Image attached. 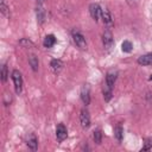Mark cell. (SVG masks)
I'll use <instances>...</instances> for the list:
<instances>
[{
    "label": "cell",
    "instance_id": "cell-1",
    "mask_svg": "<svg viewBox=\"0 0 152 152\" xmlns=\"http://www.w3.org/2000/svg\"><path fill=\"white\" fill-rule=\"evenodd\" d=\"M11 76H12V81H13V84H14V90L19 95L21 93V90H23V76H21L20 71L17 70V69H14L12 71Z\"/></svg>",
    "mask_w": 152,
    "mask_h": 152
},
{
    "label": "cell",
    "instance_id": "cell-2",
    "mask_svg": "<svg viewBox=\"0 0 152 152\" xmlns=\"http://www.w3.org/2000/svg\"><path fill=\"white\" fill-rule=\"evenodd\" d=\"M102 43H103V46L107 51H109L112 48H113V44H114V38H113V33L109 28H106L102 33Z\"/></svg>",
    "mask_w": 152,
    "mask_h": 152
},
{
    "label": "cell",
    "instance_id": "cell-3",
    "mask_svg": "<svg viewBox=\"0 0 152 152\" xmlns=\"http://www.w3.org/2000/svg\"><path fill=\"white\" fill-rule=\"evenodd\" d=\"M71 34H72V40L76 44V46L80 48L81 50H86L87 49V42H86L84 36L78 31H72Z\"/></svg>",
    "mask_w": 152,
    "mask_h": 152
},
{
    "label": "cell",
    "instance_id": "cell-4",
    "mask_svg": "<svg viewBox=\"0 0 152 152\" xmlns=\"http://www.w3.org/2000/svg\"><path fill=\"white\" fill-rule=\"evenodd\" d=\"M80 122H81L82 128H84V129H87L90 126V115H89L88 109H86V108L81 109V112H80Z\"/></svg>",
    "mask_w": 152,
    "mask_h": 152
},
{
    "label": "cell",
    "instance_id": "cell-5",
    "mask_svg": "<svg viewBox=\"0 0 152 152\" xmlns=\"http://www.w3.org/2000/svg\"><path fill=\"white\" fill-rule=\"evenodd\" d=\"M101 11H102V8L100 7L99 4L93 2L89 5V13H90V17L93 18V20L99 21L100 17H101Z\"/></svg>",
    "mask_w": 152,
    "mask_h": 152
},
{
    "label": "cell",
    "instance_id": "cell-6",
    "mask_svg": "<svg viewBox=\"0 0 152 152\" xmlns=\"http://www.w3.org/2000/svg\"><path fill=\"white\" fill-rule=\"evenodd\" d=\"M68 138V129L63 124H58L56 127V139L62 142Z\"/></svg>",
    "mask_w": 152,
    "mask_h": 152
},
{
    "label": "cell",
    "instance_id": "cell-7",
    "mask_svg": "<svg viewBox=\"0 0 152 152\" xmlns=\"http://www.w3.org/2000/svg\"><path fill=\"white\" fill-rule=\"evenodd\" d=\"M80 96H81L82 102H83L86 106H88V104L90 103V87H89V84H83V86H82Z\"/></svg>",
    "mask_w": 152,
    "mask_h": 152
},
{
    "label": "cell",
    "instance_id": "cell-8",
    "mask_svg": "<svg viewBox=\"0 0 152 152\" xmlns=\"http://www.w3.org/2000/svg\"><path fill=\"white\" fill-rule=\"evenodd\" d=\"M101 18H102V21H103L104 25H107V26H112L113 25V17H112V14H110L108 8H102Z\"/></svg>",
    "mask_w": 152,
    "mask_h": 152
},
{
    "label": "cell",
    "instance_id": "cell-9",
    "mask_svg": "<svg viewBox=\"0 0 152 152\" xmlns=\"http://www.w3.org/2000/svg\"><path fill=\"white\" fill-rule=\"evenodd\" d=\"M137 62H138V64H140V65H142V66L152 65V52L141 55L140 57H138Z\"/></svg>",
    "mask_w": 152,
    "mask_h": 152
},
{
    "label": "cell",
    "instance_id": "cell-10",
    "mask_svg": "<svg viewBox=\"0 0 152 152\" xmlns=\"http://www.w3.org/2000/svg\"><path fill=\"white\" fill-rule=\"evenodd\" d=\"M26 145H27V147H28L30 150H32V151H36V150H37V147H38V139H37V137H36L33 133H31V134L27 137V139H26Z\"/></svg>",
    "mask_w": 152,
    "mask_h": 152
},
{
    "label": "cell",
    "instance_id": "cell-11",
    "mask_svg": "<svg viewBox=\"0 0 152 152\" xmlns=\"http://www.w3.org/2000/svg\"><path fill=\"white\" fill-rule=\"evenodd\" d=\"M36 15H37V21L38 24H43L45 21V18H46V13H45V10L43 8V6H37L36 8Z\"/></svg>",
    "mask_w": 152,
    "mask_h": 152
},
{
    "label": "cell",
    "instance_id": "cell-12",
    "mask_svg": "<svg viewBox=\"0 0 152 152\" xmlns=\"http://www.w3.org/2000/svg\"><path fill=\"white\" fill-rule=\"evenodd\" d=\"M50 66H51V69H52L55 72H58V71H61V70L63 69L64 63H63L61 59H58V58H53V59H51V62H50Z\"/></svg>",
    "mask_w": 152,
    "mask_h": 152
},
{
    "label": "cell",
    "instance_id": "cell-13",
    "mask_svg": "<svg viewBox=\"0 0 152 152\" xmlns=\"http://www.w3.org/2000/svg\"><path fill=\"white\" fill-rule=\"evenodd\" d=\"M116 77H118V76H116V72L109 71V72H107V75H106V81H104V83H106L107 86H109L110 88H113L114 84H115Z\"/></svg>",
    "mask_w": 152,
    "mask_h": 152
},
{
    "label": "cell",
    "instance_id": "cell-14",
    "mask_svg": "<svg viewBox=\"0 0 152 152\" xmlns=\"http://www.w3.org/2000/svg\"><path fill=\"white\" fill-rule=\"evenodd\" d=\"M55 44H56V37H55L53 34H46L45 38H44V40H43V45H44L45 48L50 49V48H52Z\"/></svg>",
    "mask_w": 152,
    "mask_h": 152
},
{
    "label": "cell",
    "instance_id": "cell-15",
    "mask_svg": "<svg viewBox=\"0 0 152 152\" xmlns=\"http://www.w3.org/2000/svg\"><path fill=\"white\" fill-rule=\"evenodd\" d=\"M102 94H103V99H104L106 102L110 101L112 95H113V88H110L109 86H107V84L104 83L103 87H102Z\"/></svg>",
    "mask_w": 152,
    "mask_h": 152
},
{
    "label": "cell",
    "instance_id": "cell-16",
    "mask_svg": "<svg viewBox=\"0 0 152 152\" xmlns=\"http://www.w3.org/2000/svg\"><path fill=\"white\" fill-rule=\"evenodd\" d=\"M28 64L31 66V69L33 71H38V66H39V61H38V57L36 55H30L28 56Z\"/></svg>",
    "mask_w": 152,
    "mask_h": 152
},
{
    "label": "cell",
    "instance_id": "cell-17",
    "mask_svg": "<svg viewBox=\"0 0 152 152\" xmlns=\"http://www.w3.org/2000/svg\"><path fill=\"white\" fill-rule=\"evenodd\" d=\"M114 135H115V138H116V140L119 142L122 141V139H124V128H122L121 125H116L115 126V128H114Z\"/></svg>",
    "mask_w": 152,
    "mask_h": 152
},
{
    "label": "cell",
    "instance_id": "cell-18",
    "mask_svg": "<svg viewBox=\"0 0 152 152\" xmlns=\"http://www.w3.org/2000/svg\"><path fill=\"white\" fill-rule=\"evenodd\" d=\"M121 50H122V52H126V53H128V52H131L132 50H133V44H132V42H129V40H124L122 43H121Z\"/></svg>",
    "mask_w": 152,
    "mask_h": 152
},
{
    "label": "cell",
    "instance_id": "cell-19",
    "mask_svg": "<svg viewBox=\"0 0 152 152\" xmlns=\"http://www.w3.org/2000/svg\"><path fill=\"white\" fill-rule=\"evenodd\" d=\"M93 139H94V142L95 144L101 145V142H102V132H101V129H95L94 131Z\"/></svg>",
    "mask_w": 152,
    "mask_h": 152
},
{
    "label": "cell",
    "instance_id": "cell-20",
    "mask_svg": "<svg viewBox=\"0 0 152 152\" xmlns=\"http://www.w3.org/2000/svg\"><path fill=\"white\" fill-rule=\"evenodd\" d=\"M8 77V71H7V64H2L1 66V81L5 83Z\"/></svg>",
    "mask_w": 152,
    "mask_h": 152
},
{
    "label": "cell",
    "instance_id": "cell-21",
    "mask_svg": "<svg viewBox=\"0 0 152 152\" xmlns=\"http://www.w3.org/2000/svg\"><path fill=\"white\" fill-rule=\"evenodd\" d=\"M19 44H20L23 48H32V46H33V43H32L30 39H27V38L20 39V40H19Z\"/></svg>",
    "mask_w": 152,
    "mask_h": 152
},
{
    "label": "cell",
    "instance_id": "cell-22",
    "mask_svg": "<svg viewBox=\"0 0 152 152\" xmlns=\"http://www.w3.org/2000/svg\"><path fill=\"white\" fill-rule=\"evenodd\" d=\"M0 11H1V13H2L4 15L8 17V7H7V5L5 4V0H0Z\"/></svg>",
    "mask_w": 152,
    "mask_h": 152
},
{
    "label": "cell",
    "instance_id": "cell-23",
    "mask_svg": "<svg viewBox=\"0 0 152 152\" xmlns=\"http://www.w3.org/2000/svg\"><path fill=\"white\" fill-rule=\"evenodd\" d=\"M152 147V140L151 139H145V142H144V146H142V151H147Z\"/></svg>",
    "mask_w": 152,
    "mask_h": 152
},
{
    "label": "cell",
    "instance_id": "cell-24",
    "mask_svg": "<svg viewBox=\"0 0 152 152\" xmlns=\"http://www.w3.org/2000/svg\"><path fill=\"white\" fill-rule=\"evenodd\" d=\"M126 1H127L128 6H131V7H137L139 4V0H126Z\"/></svg>",
    "mask_w": 152,
    "mask_h": 152
},
{
    "label": "cell",
    "instance_id": "cell-25",
    "mask_svg": "<svg viewBox=\"0 0 152 152\" xmlns=\"http://www.w3.org/2000/svg\"><path fill=\"white\" fill-rule=\"evenodd\" d=\"M150 80H151V81H152V75H151V77H150Z\"/></svg>",
    "mask_w": 152,
    "mask_h": 152
},
{
    "label": "cell",
    "instance_id": "cell-26",
    "mask_svg": "<svg viewBox=\"0 0 152 152\" xmlns=\"http://www.w3.org/2000/svg\"><path fill=\"white\" fill-rule=\"evenodd\" d=\"M39 1H45V0H39Z\"/></svg>",
    "mask_w": 152,
    "mask_h": 152
}]
</instances>
